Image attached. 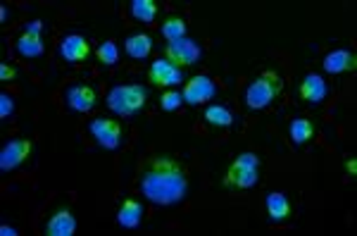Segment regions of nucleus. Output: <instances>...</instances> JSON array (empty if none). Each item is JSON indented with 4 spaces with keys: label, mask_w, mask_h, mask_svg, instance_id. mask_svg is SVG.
Segmentation results:
<instances>
[{
    "label": "nucleus",
    "mask_w": 357,
    "mask_h": 236,
    "mask_svg": "<svg viewBox=\"0 0 357 236\" xmlns=\"http://www.w3.org/2000/svg\"><path fill=\"white\" fill-rule=\"evenodd\" d=\"M215 96H217V86L210 77H205V74L191 77L183 84V91H181L183 103H188V105H203V103L212 101Z\"/></svg>",
    "instance_id": "obj_5"
},
{
    "label": "nucleus",
    "mask_w": 357,
    "mask_h": 236,
    "mask_svg": "<svg viewBox=\"0 0 357 236\" xmlns=\"http://www.w3.org/2000/svg\"><path fill=\"white\" fill-rule=\"evenodd\" d=\"M345 172H348L350 177H355V175H357V160H355V158H348V160H345Z\"/></svg>",
    "instance_id": "obj_29"
},
{
    "label": "nucleus",
    "mask_w": 357,
    "mask_h": 236,
    "mask_svg": "<svg viewBox=\"0 0 357 236\" xmlns=\"http://www.w3.org/2000/svg\"><path fill=\"white\" fill-rule=\"evenodd\" d=\"M131 17L138 22H153L155 15H158V5L153 0H131Z\"/></svg>",
    "instance_id": "obj_20"
},
{
    "label": "nucleus",
    "mask_w": 357,
    "mask_h": 236,
    "mask_svg": "<svg viewBox=\"0 0 357 236\" xmlns=\"http://www.w3.org/2000/svg\"><path fill=\"white\" fill-rule=\"evenodd\" d=\"M89 129L93 134V139L98 141V146L107 148V151H114L122 143V126H119V122H114V119L98 117L91 122Z\"/></svg>",
    "instance_id": "obj_6"
},
{
    "label": "nucleus",
    "mask_w": 357,
    "mask_h": 236,
    "mask_svg": "<svg viewBox=\"0 0 357 236\" xmlns=\"http://www.w3.org/2000/svg\"><path fill=\"white\" fill-rule=\"evenodd\" d=\"M15 48H17V53L24 55V57H38V55H43L45 45H43V41H41V36H31V34H22V36L17 38Z\"/></svg>",
    "instance_id": "obj_19"
},
{
    "label": "nucleus",
    "mask_w": 357,
    "mask_h": 236,
    "mask_svg": "<svg viewBox=\"0 0 357 236\" xmlns=\"http://www.w3.org/2000/svg\"><path fill=\"white\" fill-rule=\"evenodd\" d=\"M162 34H165L167 41H178V38L186 36V22L176 15L167 17L165 24H162Z\"/></svg>",
    "instance_id": "obj_22"
},
{
    "label": "nucleus",
    "mask_w": 357,
    "mask_h": 236,
    "mask_svg": "<svg viewBox=\"0 0 357 236\" xmlns=\"http://www.w3.org/2000/svg\"><path fill=\"white\" fill-rule=\"evenodd\" d=\"M205 122L210 126H231L234 124V115L227 110L224 105H210L205 110Z\"/></svg>",
    "instance_id": "obj_21"
},
{
    "label": "nucleus",
    "mask_w": 357,
    "mask_h": 236,
    "mask_svg": "<svg viewBox=\"0 0 357 236\" xmlns=\"http://www.w3.org/2000/svg\"><path fill=\"white\" fill-rule=\"evenodd\" d=\"M231 165L236 167H260V158L255 153H241Z\"/></svg>",
    "instance_id": "obj_25"
},
{
    "label": "nucleus",
    "mask_w": 357,
    "mask_h": 236,
    "mask_svg": "<svg viewBox=\"0 0 357 236\" xmlns=\"http://www.w3.org/2000/svg\"><path fill=\"white\" fill-rule=\"evenodd\" d=\"M60 55L65 57L67 62H84L86 57L91 55V45L86 41L84 36H79V34H69L60 41Z\"/></svg>",
    "instance_id": "obj_11"
},
{
    "label": "nucleus",
    "mask_w": 357,
    "mask_h": 236,
    "mask_svg": "<svg viewBox=\"0 0 357 236\" xmlns=\"http://www.w3.org/2000/svg\"><path fill=\"white\" fill-rule=\"evenodd\" d=\"M324 70L329 74H341V72H355L357 67V55L350 53V50H331L329 55L324 57Z\"/></svg>",
    "instance_id": "obj_12"
},
{
    "label": "nucleus",
    "mask_w": 357,
    "mask_h": 236,
    "mask_svg": "<svg viewBox=\"0 0 357 236\" xmlns=\"http://www.w3.org/2000/svg\"><path fill=\"white\" fill-rule=\"evenodd\" d=\"M0 20L8 22V8H5V5H3V8H0Z\"/></svg>",
    "instance_id": "obj_31"
},
{
    "label": "nucleus",
    "mask_w": 357,
    "mask_h": 236,
    "mask_svg": "<svg viewBox=\"0 0 357 236\" xmlns=\"http://www.w3.org/2000/svg\"><path fill=\"white\" fill-rule=\"evenodd\" d=\"M143 220V205L134 198H126L117 210V222L124 229H136Z\"/></svg>",
    "instance_id": "obj_15"
},
{
    "label": "nucleus",
    "mask_w": 357,
    "mask_h": 236,
    "mask_svg": "<svg viewBox=\"0 0 357 236\" xmlns=\"http://www.w3.org/2000/svg\"><path fill=\"white\" fill-rule=\"evenodd\" d=\"M13 112H15V101H13V96L0 94V117L8 119Z\"/></svg>",
    "instance_id": "obj_26"
},
{
    "label": "nucleus",
    "mask_w": 357,
    "mask_h": 236,
    "mask_svg": "<svg viewBox=\"0 0 357 236\" xmlns=\"http://www.w3.org/2000/svg\"><path fill=\"white\" fill-rule=\"evenodd\" d=\"M138 191L155 205L181 203L188 191L186 170L169 155H151L138 170Z\"/></svg>",
    "instance_id": "obj_1"
},
{
    "label": "nucleus",
    "mask_w": 357,
    "mask_h": 236,
    "mask_svg": "<svg viewBox=\"0 0 357 236\" xmlns=\"http://www.w3.org/2000/svg\"><path fill=\"white\" fill-rule=\"evenodd\" d=\"M0 234H3V236H17V229L8 227V224H3V227H0Z\"/></svg>",
    "instance_id": "obj_30"
},
{
    "label": "nucleus",
    "mask_w": 357,
    "mask_h": 236,
    "mask_svg": "<svg viewBox=\"0 0 357 236\" xmlns=\"http://www.w3.org/2000/svg\"><path fill=\"white\" fill-rule=\"evenodd\" d=\"M117 57H119V50H117V43L114 41H105V43H100V48H98V60L102 62V65H114L117 62Z\"/></svg>",
    "instance_id": "obj_23"
},
{
    "label": "nucleus",
    "mask_w": 357,
    "mask_h": 236,
    "mask_svg": "<svg viewBox=\"0 0 357 236\" xmlns=\"http://www.w3.org/2000/svg\"><path fill=\"white\" fill-rule=\"evenodd\" d=\"M267 215L272 222H284L291 217V203L281 191H272L267 196Z\"/></svg>",
    "instance_id": "obj_16"
},
{
    "label": "nucleus",
    "mask_w": 357,
    "mask_h": 236,
    "mask_svg": "<svg viewBox=\"0 0 357 236\" xmlns=\"http://www.w3.org/2000/svg\"><path fill=\"white\" fill-rule=\"evenodd\" d=\"M181 103H183V98H181L178 91H165L162 98H160V105H162V110H167V112L176 110Z\"/></svg>",
    "instance_id": "obj_24"
},
{
    "label": "nucleus",
    "mask_w": 357,
    "mask_h": 236,
    "mask_svg": "<svg viewBox=\"0 0 357 236\" xmlns=\"http://www.w3.org/2000/svg\"><path fill=\"white\" fill-rule=\"evenodd\" d=\"M148 89L141 84H126V86H114L107 94V108L114 115H122V117H131L146 105Z\"/></svg>",
    "instance_id": "obj_2"
},
{
    "label": "nucleus",
    "mask_w": 357,
    "mask_h": 236,
    "mask_svg": "<svg viewBox=\"0 0 357 236\" xmlns=\"http://www.w3.org/2000/svg\"><path fill=\"white\" fill-rule=\"evenodd\" d=\"M41 31H43V22L33 20V22H29V24H26L24 34H31V36H41Z\"/></svg>",
    "instance_id": "obj_28"
},
{
    "label": "nucleus",
    "mask_w": 357,
    "mask_h": 236,
    "mask_svg": "<svg viewBox=\"0 0 357 236\" xmlns=\"http://www.w3.org/2000/svg\"><path fill=\"white\" fill-rule=\"evenodd\" d=\"M301 98L307 103H312V105L321 103L326 98V82L319 77V74H307L301 84Z\"/></svg>",
    "instance_id": "obj_14"
},
{
    "label": "nucleus",
    "mask_w": 357,
    "mask_h": 236,
    "mask_svg": "<svg viewBox=\"0 0 357 236\" xmlns=\"http://www.w3.org/2000/svg\"><path fill=\"white\" fill-rule=\"evenodd\" d=\"M284 91V82L276 72H262L245 91V105L250 110H262L269 103L276 101L279 94Z\"/></svg>",
    "instance_id": "obj_3"
},
{
    "label": "nucleus",
    "mask_w": 357,
    "mask_h": 236,
    "mask_svg": "<svg viewBox=\"0 0 357 236\" xmlns=\"http://www.w3.org/2000/svg\"><path fill=\"white\" fill-rule=\"evenodd\" d=\"M15 77H17L15 67L8 65V62H3V65H0V79H3V82H13Z\"/></svg>",
    "instance_id": "obj_27"
},
{
    "label": "nucleus",
    "mask_w": 357,
    "mask_h": 236,
    "mask_svg": "<svg viewBox=\"0 0 357 236\" xmlns=\"http://www.w3.org/2000/svg\"><path fill=\"white\" fill-rule=\"evenodd\" d=\"M148 79L153 86H176L178 82H183V72L169 60H155L148 70Z\"/></svg>",
    "instance_id": "obj_8"
},
{
    "label": "nucleus",
    "mask_w": 357,
    "mask_h": 236,
    "mask_svg": "<svg viewBox=\"0 0 357 236\" xmlns=\"http://www.w3.org/2000/svg\"><path fill=\"white\" fill-rule=\"evenodd\" d=\"M67 105L72 108L74 112H91L98 105L96 89L93 86H86V84L72 86V89L67 91Z\"/></svg>",
    "instance_id": "obj_9"
},
{
    "label": "nucleus",
    "mask_w": 357,
    "mask_h": 236,
    "mask_svg": "<svg viewBox=\"0 0 357 236\" xmlns=\"http://www.w3.org/2000/svg\"><path fill=\"white\" fill-rule=\"evenodd\" d=\"M200 55H203V50H200L198 41L186 36L178 38V41H169L165 48V60H169L176 67H191L200 60Z\"/></svg>",
    "instance_id": "obj_4"
},
{
    "label": "nucleus",
    "mask_w": 357,
    "mask_h": 236,
    "mask_svg": "<svg viewBox=\"0 0 357 236\" xmlns=\"http://www.w3.org/2000/svg\"><path fill=\"white\" fill-rule=\"evenodd\" d=\"M31 151H33V143L29 139L10 141L8 146H3V151H0V170L10 172V170H15V167H20L29 155H31Z\"/></svg>",
    "instance_id": "obj_7"
},
{
    "label": "nucleus",
    "mask_w": 357,
    "mask_h": 236,
    "mask_svg": "<svg viewBox=\"0 0 357 236\" xmlns=\"http://www.w3.org/2000/svg\"><path fill=\"white\" fill-rule=\"evenodd\" d=\"M289 134H291V141L296 143V146H303V143L314 139V124L310 122V119L298 117V119H293V122H291Z\"/></svg>",
    "instance_id": "obj_18"
},
{
    "label": "nucleus",
    "mask_w": 357,
    "mask_h": 236,
    "mask_svg": "<svg viewBox=\"0 0 357 236\" xmlns=\"http://www.w3.org/2000/svg\"><path fill=\"white\" fill-rule=\"evenodd\" d=\"M126 48V55L134 57V60H146L153 50V38L148 34H131L124 43Z\"/></svg>",
    "instance_id": "obj_17"
},
{
    "label": "nucleus",
    "mask_w": 357,
    "mask_h": 236,
    "mask_svg": "<svg viewBox=\"0 0 357 236\" xmlns=\"http://www.w3.org/2000/svg\"><path fill=\"white\" fill-rule=\"evenodd\" d=\"M77 232V220L74 215L65 210H57L55 215H50V220L45 222V234L48 236H72Z\"/></svg>",
    "instance_id": "obj_13"
},
{
    "label": "nucleus",
    "mask_w": 357,
    "mask_h": 236,
    "mask_svg": "<svg viewBox=\"0 0 357 236\" xmlns=\"http://www.w3.org/2000/svg\"><path fill=\"white\" fill-rule=\"evenodd\" d=\"M260 182V175H257V167H236L231 165L227 172V177L222 179L224 189H250Z\"/></svg>",
    "instance_id": "obj_10"
}]
</instances>
